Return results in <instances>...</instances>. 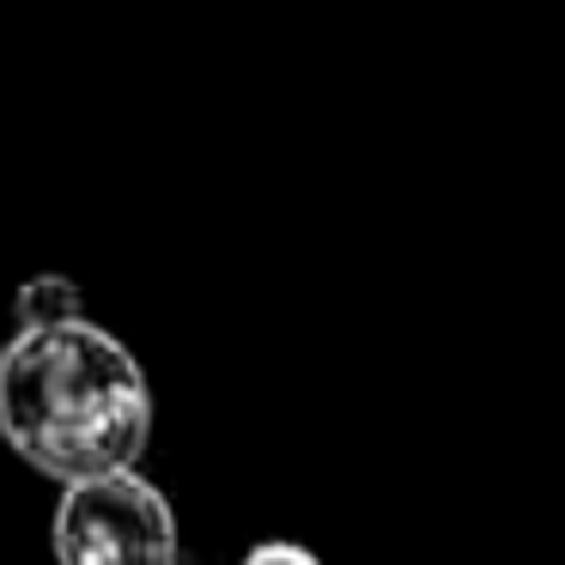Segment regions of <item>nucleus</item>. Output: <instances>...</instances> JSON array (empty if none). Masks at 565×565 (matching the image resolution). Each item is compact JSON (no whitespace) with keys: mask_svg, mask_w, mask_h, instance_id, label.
I'll return each mask as SVG.
<instances>
[{"mask_svg":"<svg viewBox=\"0 0 565 565\" xmlns=\"http://www.w3.org/2000/svg\"><path fill=\"white\" fill-rule=\"evenodd\" d=\"M0 438L50 480L135 468L152 438L147 371L86 317L19 329L0 347Z\"/></svg>","mask_w":565,"mask_h":565,"instance_id":"f257e3e1","label":"nucleus"},{"mask_svg":"<svg viewBox=\"0 0 565 565\" xmlns=\"http://www.w3.org/2000/svg\"><path fill=\"white\" fill-rule=\"evenodd\" d=\"M55 559L62 565H177V516L135 468L67 480L55 504Z\"/></svg>","mask_w":565,"mask_h":565,"instance_id":"f03ea898","label":"nucleus"},{"mask_svg":"<svg viewBox=\"0 0 565 565\" xmlns=\"http://www.w3.org/2000/svg\"><path fill=\"white\" fill-rule=\"evenodd\" d=\"M13 317L19 329H43V322H67L79 317V286L62 280V274H38L13 292Z\"/></svg>","mask_w":565,"mask_h":565,"instance_id":"7ed1b4c3","label":"nucleus"},{"mask_svg":"<svg viewBox=\"0 0 565 565\" xmlns=\"http://www.w3.org/2000/svg\"><path fill=\"white\" fill-rule=\"evenodd\" d=\"M244 565H322V559L305 547H292V541H268V547H249Z\"/></svg>","mask_w":565,"mask_h":565,"instance_id":"20e7f679","label":"nucleus"}]
</instances>
